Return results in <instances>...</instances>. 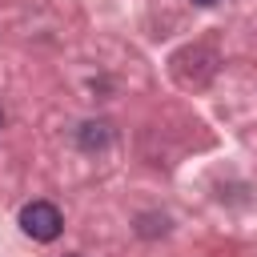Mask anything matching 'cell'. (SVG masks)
<instances>
[{"label":"cell","instance_id":"obj_2","mask_svg":"<svg viewBox=\"0 0 257 257\" xmlns=\"http://www.w3.org/2000/svg\"><path fill=\"white\" fill-rule=\"evenodd\" d=\"M193 4H201V8H209V4H217V0H193Z\"/></svg>","mask_w":257,"mask_h":257},{"label":"cell","instance_id":"obj_3","mask_svg":"<svg viewBox=\"0 0 257 257\" xmlns=\"http://www.w3.org/2000/svg\"><path fill=\"white\" fill-rule=\"evenodd\" d=\"M68 257H80V253H68Z\"/></svg>","mask_w":257,"mask_h":257},{"label":"cell","instance_id":"obj_1","mask_svg":"<svg viewBox=\"0 0 257 257\" xmlns=\"http://www.w3.org/2000/svg\"><path fill=\"white\" fill-rule=\"evenodd\" d=\"M20 229L32 237V241H56L60 229H64V217L52 201H32L20 209Z\"/></svg>","mask_w":257,"mask_h":257}]
</instances>
